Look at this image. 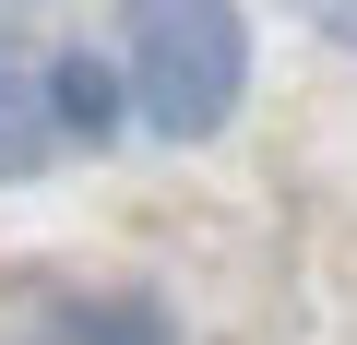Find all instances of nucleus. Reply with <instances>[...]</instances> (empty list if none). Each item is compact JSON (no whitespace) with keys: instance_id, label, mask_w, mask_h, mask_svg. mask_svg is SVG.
<instances>
[{"instance_id":"obj_3","label":"nucleus","mask_w":357,"mask_h":345,"mask_svg":"<svg viewBox=\"0 0 357 345\" xmlns=\"http://www.w3.org/2000/svg\"><path fill=\"white\" fill-rule=\"evenodd\" d=\"M60 345H178V333L143 286H96V298H60Z\"/></svg>"},{"instance_id":"obj_2","label":"nucleus","mask_w":357,"mask_h":345,"mask_svg":"<svg viewBox=\"0 0 357 345\" xmlns=\"http://www.w3.org/2000/svg\"><path fill=\"white\" fill-rule=\"evenodd\" d=\"M60 155V119H48V60L24 36H0V191L36 179V167Z\"/></svg>"},{"instance_id":"obj_5","label":"nucleus","mask_w":357,"mask_h":345,"mask_svg":"<svg viewBox=\"0 0 357 345\" xmlns=\"http://www.w3.org/2000/svg\"><path fill=\"white\" fill-rule=\"evenodd\" d=\"M286 13H298L310 36H333V48H357V0H286Z\"/></svg>"},{"instance_id":"obj_1","label":"nucleus","mask_w":357,"mask_h":345,"mask_svg":"<svg viewBox=\"0 0 357 345\" xmlns=\"http://www.w3.org/2000/svg\"><path fill=\"white\" fill-rule=\"evenodd\" d=\"M119 48H131V107L155 143H215L250 95L238 0H119Z\"/></svg>"},{"instance_id":"obj_4","label":"nucleus","mask_w":357,"mask_h":345,"mask_svg":"<svg viewBox=\"0 0 357 345\" xmlns=\"http://www.w3.org/2000/svg\"><path fill=\"white\" fill-rule=\"evenodd\" d=\"M48 119H60V143H107V131H119V84H107V60L60 48V60H48Z\"/></svg>"}]
</instances>
